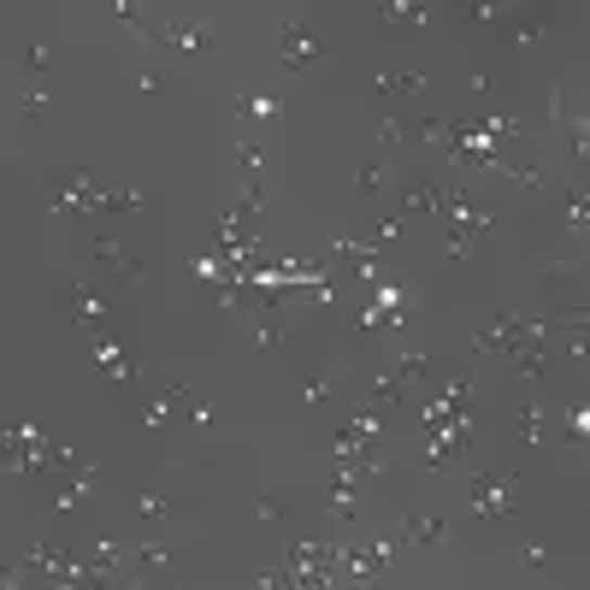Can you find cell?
Wrapping results in <instances>:
<instances>
[{"label":"cell","instance_id":"1","mask_svg":"<svg viewBox=\"0 0 590 590\" xmlns=\"http://www.w3.org/2000/svg\"><path fill=\"white\" fill-rule=\"evenodd\" d=\"M53 307H60V319L77 331V337H89V331H101V325H113V319H118L113 290H106V284H89V278H72V284H60V290H53Z\"/></svg>","mask_w":590,"mask_h":590},{"label":"cell","instance_id":"2","mask_svg":"<svg viewBox=\"0 0 590 590\" xmlns=\"http://www.w3.org/2000/svg\"><path fill=\"white\" fill-rule=\"evenodd\" d=\"M466 508H473V520H485V526H508L520 508V473L514 466H502V473H473L466 478Z\"/></svg>","mask_w":590,"mask_h":590},{"label":"cell","instance_id":"3","mask_svg":"<svg viewBox=\"0 0 590 590\" xmlns=\"http://www.w3.org/2000/svg\"><path fill=\"white\" fill-rule=\"evenodd\" d=\"M95 178H89V166H77V159H65V166H53L48 178V213L53 219H77V213H95Z\"/></svg>","mask_w":590,"mask_h":590},{"label":"cell","instance_id":"4","mask_svg":"<svg viewBox=\"0 0 590 590\" xmlns=\"http://www.w3.org/2000/svg\"><path fill=\"white\" fill-rule=\"evenodd\" d=\"M348 390H355L360 408L379 413V420H390V425L408 420V384H401L390 367H367V372H355V384H348Z\"/></svg>","mask_w":590,"mask_h":590},{"label":"cell","instance_id":"5","mask_svg":"<svg viewBox=\"0 0 590 590\" xmlns=\"http://www.w3.org/2000/svg\"><path fill=\"white\" fill-rule=\"evenodd\" d=\"M348 384H355V367H337V360H319V367H307L302 372V384H295V396H302V408L307 413H319V408H331Z\"/></svg>","mask_w":590,"mask_h":590},{"label":"cell","instance_id":"6","mask_svg":"<svg viewBox=\"0 0 590 590\" xmlns=\"http://www.w3.org/2000/svg\"><path fill=\"white\" fill-rule=\"evenodd\" d=\"M89 260L106 272V290H137L142 284V260L130 254V243H118V236H89Z\"/></svg>","mask_w":590,"mask_h":590},{"label":"cell","instance_id":"7","mask_svg":"<svg viewBox=\"0 0 590 590\" xmlns=\"http://www.w3.org/2000/svg\"><path fill=\"white\" fill-rule=\"evenodd\" d=\"M325 60V42H319V30L307 18H295L278 30V65H284L290 77H302V72H313V65Z\"/></svg>","mask_w":590,"mask_h":590},{"label":"cell","instance_id":"8","mask_svg":"<svg viewBox=\"0 0 590 590\" xmlns=\"http://www.w3.org/2000/svg\"><path fill=\"white\" fill-rule=\"evenodd\" d=\"M360 490H367V485H360L348 466H331V485H325V496H319V508H325L331 520H343V526H360V520H367Z\"/></svg>","mask_w":590,"mask_h":590},{"label":"cell","instance_id":"9","mask_svg":"<svg viewBox=\"0 0 590 590\" xmlns=\"http://www.w3.org/2000/svg\"><path fill=\"white\" fill-rule=\"evenodd\" d=\"M396 531H401V549H449V520L432 514V508H401Z\"/></svg>","mask_w":590,"mask_h":590},{"label":"cell","instance_id":"10","mask_svg":"<svg viewBox=\"0 0 590 590\" xmlns=\"http://www.w3.org/2000/svg\"><path fill=\"white\" fill-rule=\"evenodd\" d=\"M549 219H555V231L567 236V243H585L590 236V190L585 183H573V190H561L549 201Z\"/></svg>","mask_w":590,"mask_h":590},{"label":"cell","instance_id":"11","mask_svg":"<svg viewBox=\"0 0 590 590\" xmlns=\"http://www.w3.org/2000/svg\"><path fill=\"white\" fill-rule=\"evenodd\" d=\"M284 106L290 101L272 95L266 84H243V89H236V101H231V113H236V125H243V130H254V125H278Z\"/></svg>","mask_w":590,"mask_h":590},{"label":"cell","instance_id":"12","mask_svg":"<svg viewBox=\"0 0 590 590\" xmlns=\"http://www.w3.org/2000/svg\"><path fill=\"white\" fill-rule=\"evenodd\" d=\"M437 201H442V183L437 178H408L396 190V219H437Z\"/></svg>","mask_w":590,"mask_h":590},{"label":"cell","instance_id":"13","mask_svg":"<svg viewBox=\"0 0 590 590\" xmlns=\"http://www.w3.org/2000/svg\"><path fill=\"white\" fill-rule=\"evenodd\" d=\"M390 372L408 390H420L425 379H437V348H420V343H396L390 348Z\"/></svg>","mask_w":590,"mask_h":590},{"label":"cell","instance_id":"14","mask_svg":"<svg viewBox=\"0 0 590 590\" xmlns=\"http://www.w3.org/2000/svg\"><path fill=\"white\" fill-rule=\"evenodd\" d=\"M148 48H166V53H207V48H213V24H154Z\"/></svg>","mask_w":590,"mask_h":590},{"label":"cell","instance_id":"15","mask_svg":"<svg viewBox=\"0 0 590 590\" xmlns=\"http://www.w3.org/2000/svg\"><path fill=\"white\" fill-rule=\"evenodd\" d=\"M549 437L567 442V449H585V442H590V396L561 401V408H555V425H549Z\"/></svg>","mask_w":590,"mask_h":590},{"label":"cell","instance_id":"16","mask_svg":"<svg viewBox=\"0 0 590 590\" xmlns=\"http://www.w3.org/2000/svg\"><path fill=\"white\" fill-rule=\"evenodd\" d=\"M379 24L384 30H425V24H437V7H425V0H384Z\"/></svg>","mask_w":590,"mask_h":590},{"label":"cell","instance_id":"17","mask_svg":"<svg viewBox=\"0 0 590 590\" xmlns=\"http://www.w3.org/2000/svg\"><path fill=\"white\" fill-rule=\"evenodd\" d=\"M390 190V159H367L355 171V207L360 213H379V195Z\"/></svg>","mask_w":590,"mask_h":590},{"label":"cell","instance_id":"18","mask_svg":"<svg viewBox=\"0 0 590 590\" xmlns=\"http://www.w3.org/2000/svg\"><path fill=\"white\" fill-rule=\"evenodd\" d=\"M549 425H555V408L549 401H526V408L514 413V432L526 449H538V442H549Z\"/></svg>","mask_w":590,"mask_h":590},{"label":"cell","instance_id":"19","mask_svg":"<svg viewBox=\"0 0 590 590\" xmlns=\"http://www.w3.org/2000/svg\"><path fill=\"white\" fill-rule=\"evenodd\" d=\"M171 555H178V543H171V538H142V543H130V585H142V573H148V567H166Z\"/></svg>","mask_w":590,"mask_h":590},{"label":"cell","instance_id":"20","mask_svg":"<svg viewBox=\"0 0 590 590\" xmlns=\"http://www.w3.org/2000/svg\"><path fill=\"white\" fill-rule=\"evenodd\" d=\"M89 490H95V473H65V478H53V514H77V508L89 502Z\"/></svg>","mask_w":590,"mask_h":590},{"label":"cell","instance_id":"21","mask_svg":"<svg viewBox=\"0 0 590 590\" xmlns=\"http://www.w3.org/2000/svg\"><path fill=\"white\" fill-rule=\"evenodd\" d=\"M130 514L142 526H178V502H166V496H130Z\"/></svg>","mask_w":590,"mask_h":590},{"label":"cell","instance_id":"22","mask_svg":"<svg viewBox=\"0 0 590 590\" xmlns=\"http://www.w3.org/2000/svg\"><path fill=\"white\" fill-rule=\"evenodd\" d=\"M372 84H379L384 101H390V95H420V89H425V72H390V65H384Z\"/></svg>","mask_w":590,"mask_h":590},{"label":"cell","instance_id":"23","mask_svg":"<svg viewBox=\"0 0 590 590\" xmlns=\"http://www.w3.org/2000/svg\"><path fill=\"white\" fill-rule=\"evenodd\" d=\"M496 171H502V178L514 183V190H526V195H538V190H543V166H531V159H502Z\"/></svg>","mask_w":590,"mask_h":590},{"label":"cell","instance_id":"24","mask_svg":"<svg viewBox=\"0 0 590 590\" xmlns=\"http://www.w3.org/2000/svg\"><path fill=\"white\" fill-rule=\"evenodd\" d=\"M137 207H142V195H137V190H113V195L101 190V201H95V219H125V213H137Z\"/></svg>","mask_w":590,"mask_h":590},{"label":"cell","instance_id":"25","mask_svg":"<svg viewBox=\"0 0 590 590\" xmlns=\"http://www.w3.org/2000/svg\"><path fill=\"white\" fill-rule=\"evenodd\" d=\"M561 137H567V154L585 166V159H590V118H585V113L567 118V125H561Z\"/></svg>","mask_w":590,"mask_h":590},{"label":"cell","instance_id":"26","mask_svg":"<svg viewBox=\"0 0 590 590\" xmlns=\"http://www.w3.org/2000/svg\"><path fill=\"white\" fill-rule=\"evenodd\" d=\"M113 12H118V24H130V30H137V36H142V42H148V36H154V24H148V18H142V12H148V7H137V0H113Z\"/></svg>","mask_w":590,"mask_h":590},{"label":"cell","instance_id":"27","mask_svg":"<svg viewBox=\"0 0 590 590\" xmlns=\"http://www.w3.org/2000/svg\"><path fill=\"white\" fill-rule=\"evenodd\" d=\"M254 520L278 526V520H290V502H284V496H254Z\"/></svg>","mask_w":590,"mask_h":590},{"label":"cell","instance_id":"28","mask_svg":"<svg viewBox=\"0 0 590 590\" xmlns=\"http://www.w3.org/2000/svg\"><path fill=\"white\" fill-rule=\"evenodd\" d=\"M401 142H408V118H401V113H390V118L379 125V148L390 154V148H401Z\"/></svg>","mask_w":590,"mask_h":590},{"label":"cell","instance_id":"29","mask_svg":"<svg viewBox=\"0 0 590 590\" xmlns=\"http://www.w3.org/2000/svg\"><path fill=\"white\" fill-rule=\"evenodd\" d=\"M236 159H243V171H248V178H260V171H266V148L254 142V137L236 142Z\"/></svg>","mask_w":590,"mask_h":590},{"label":"cell","instance_id":"30","mask_svg":"<svg viewBox=\"0 0 590 590\" xmlns=\"http://www.w3.org/2000/svg\"><path fill=\"white\" fill-rule=\"evenodd\" d=\"M190 272L201 278V284H225V266L213 260V254H201V260H190Z\"/></svg>","mask_w":590,"mask_h":590},{"label":"cell","instance_id":"31","mask_svg":"<svg viewBox=\"0 0 590 590\" xmlns=\"http://www.w3.org/2000/svg\"><path fill=\"white\" fill-rule=\"evenodd\" d=\"M48 106H53V101L42 95V89H30V95H24V101H18V113H24V118H30V125H36V118H48Z\"/></svg>","mask_w":590,"mask_h":590},{"label":"cell","instance_id":"32","mask_svg":"<svg viewBox=\"0 0 590 590\" xmlns=\"http://www.w3.org/2000/svg\"><path fill=\"white\" fill-rule=\"evenodd\" d=\"M24 65H30L36 77H42V72H48L53 60H48V48H42V42H24Z\"/></svg>","mask_w":590,"mask_h":590},{"label":"cell","instance_id":"33","mask_svg":"<svg viewBox=\"0 0 590 590\" xmlns=\"http://www.w3.org/2000/svg\"><path fill=\"white\" fill-rule=\"evenodd\" d=\"M549 561H555V555H549L543 543H526V549H520V567H549Z\"/></svg>","mask_w":590,"mask_h":590},{"label":"cell","instance_id":"34","mask_svg":"<svg viewBox=\"0 0 590 590\" xmlns=\"http://www.w3.org/2000/svg\"><path fill=\"white\" fill-rule=\"evenodd\" d=\"M254 585H260V590H284V585H290V573H260Z\"/></svg>","mask_w":590,"mask_h":590}]
</instances>
